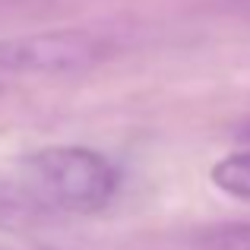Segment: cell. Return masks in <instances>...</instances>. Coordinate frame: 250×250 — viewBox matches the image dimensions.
Segmentation results:
<instances>
[{"mask_svg":"<svg viewBox=\"0 0 250 250\" xmlns=\"http://www.w3.org/2000/svg\"><path fill=\"white\" fill-rule=\"evenodd\" d=\"M19 177L57 215H89L104 209L121 187L114 162L89 146H44L22 159Z\"/></svg>","mask_w":250,"mask_h":250,"instance_id":"cell-1","label":"cell"},{"mask_svg":"<svg viewBox=\"0 0 250 250\" xmlns=\"http://www.w3.org/2000/svg\"><path fill=\"white\" fill-rule=\"evenodd\" d=\"M111 57V42L85 29H51L0 38L3 76H76Z\"/></svg>","mask_w":250,"mask_h":250,"instance_id":"cell-2","label":"cell"},{"mask_svg":"<svg viewBox=\"0 0 250 250\" xmlns=\"http://www.w3.org/2000/svg\"><path fill=\"white\" fill-rule=\"evenodd\" d=\"M54 219L57 212L44 206V200L22 177H0V231L25 234Z\"/></svg>","mask_w":250,"mask_h":250,"instance_id":"cell-3","label":"cell"},{"mask_svg":"<svg viewBox=\"0 0 250 250\" xmlns=\"http://www.w3.org/2000/svg\"><path fill=\"white\" fill-rule=\"evenodd\" d=\"M212 184L228 196H238V200H250V149L241 152L222 155L219 162L209 171Z\"/></svg>","mask_w":250,"mask_h":250,"instance_id":"cell-4","label":"cell"},{"mask_svg":"<svg viewBox=\"0 0 250 250\" xmlns=\"http://www.w3.org/2000/svg\"><path fill=\"white\" fill-rule=\"evenodd\" d=\"M200 250H250V222L209 228L196 238Z\"/></svg>","mask_w":250,"mask_h":250,"instance_id":"cell-5","label":"cell"},{"mask_svg":"<svg viewBox=\"0 0 250 250\" xmlns=\"http://www.w3.org/2000/svg\"><path fill=\"white\" fill-rule=\"evenodd\" d=\"M234 136H238V140H244V143H250V121L241 124V127L234 130Z\"/></svg>","mask_w":250,"mask_h":250,"instance_id":"cell-6","label":"cell"}]
</instances>
